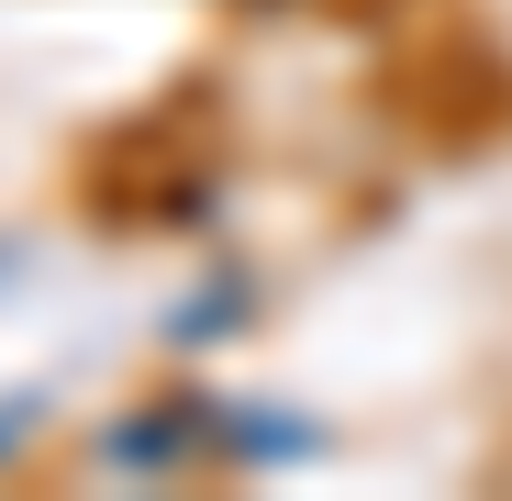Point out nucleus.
I'll return each mask as SVG.
<instances>
[{
  "label": "nucleus",
  "instance_id": "nucleus-1",
  "mask_svg": "<svg viewBox=\"0 0 512 501\" xmlns=\"http://www.w3.org/2000/svg\"><path fill=\"white\" fill-rule=\"evenodd\" d=\"M34 412H45V401H34V390H0V446H12V435H23V424H34Z\"/></svg>",
  "mask_w": 512,
  "mask_h": 501
}]
</instances>
